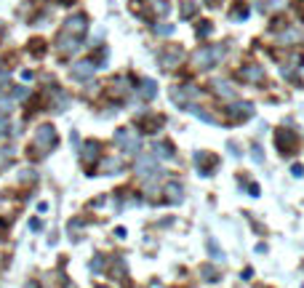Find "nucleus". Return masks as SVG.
<instances>
[{"label":"nucleus","mask_w":304,"mask_h":288,"mask_svg":"<svg viewBox=\"0 0 304 288\" xmlns=\"http://www.w3.org/2000/svg\"><path fill=\"white\" fill-rule=\"evenodd\" d=\"M32 160H43L48 152L56 150V144H59V134H56V128L54 123H40L37 126V131H35V139H32Z\"/></svg>","instance_id":"f257e3e1"},{"label":"nucleus","mask_w":304,"mask_h":288,"mask_svg":"<svg viewBox=\"0 0 304 288\" xmlns=\"http://www.w3.org/2000/svg\"><path fill=\"white\" fill-rule=\"evenodd\" d=\"M195 67L197 70H211L224 59V45H203V48L195 51Z\"/></svg>","instance_id":"f03ea898"},{"label":"nucleus","mask_w":304,"mask_h":288,"mask_svg":"<svg viewBox=\"0 0 304 288\" xmlns=\"http://www.w3.org/2000/svg\"><path fill=\"white\" fill-rule=\"evenodd\" d=\"M115 144L123 155H136L141 150V139L134 134V128H118L115 131Z\"/></svg>","instance_id":"7ed1b4c3"},{"label":"nucleus","mask_w":304,"mask_h":288,"mask_svg":"<svg viewBox=\"0 0 304 288\" xmlns=\"http://www.w3.org/2000/svg\"><path fill=\"white\" fill-rule=\"evenodd\" d=\"M104 152V144L99 142V139H88V142H83V150H80V160L85 165H93V163H99L102 160V155Z\"/></svg>","instance_id":"20e7f679"},{"label":"nucleus","mask_w":304,"mask_h":288,"mask_svg":"<svg viewBox=\"0 0 304 288\" xmlns=\"http://www.w3.org/2000/svg\"><path fill=\"white\" fill-rule=\"evenodd\" d=\"M104 275L112 277V280H123L128 275V264L123 259V254H110V264H107V272Z\"/></svg>","instance_id":"39448f33"},{"label":"nucleus","mask_w":304,"mask_h":288,"mask_svg":"<svg viewBox=\"0 0 304 288\" xmlns=\"http://www.w3.org/2000/svg\"><path fill=\"white\" fill-rule=\"evenodd\" d=\"M182 56H184V51L176 48V45H171V48H166L163 53H160V67H163V70H174V67L182 64Z\"/></svg>","instance_id":"423d86ee"},{"label":"nucleus","mask_w":304,"mask_h":288,"mask_svg":"<svg viewBox=\"0 0 304 288\" xmlns=\"http://www.w3.org/2000/svg\"><path fill=\"white\" fill-rule=\"evenodd\" d=\"M80 38H72V35H59V40H56V51H59V56H72V53H78L80 48Z\"/></svg>","instance_id":"0eeeda50"},{"label":"nucleus","mask_w":304,"mask_h":288,"mask_svg":"<svg viewBox=\"0 0 304 288\" xmlns=\"http://www.w3.org/2000/svg\"><path fill=\"white\" fill-rule=\"evenodd\" d=\"M163 200L171 203V206L182 203V200H184V187H182L179 182H168V184H163Z\"/></svg>","instance_id":"6e6552de"},{"label":"nucleus","mask_w":304,"mask_h":288,"mask_svg":"<svg viewBox=\"0 0 304 288\" xmlns=\"http://www.w3.org/2000/svg\"><path fill=\"white\" fill-rule=\"evenodd\" d=\"M134 171L139 176H155L158 174V160L152 155H141L139 160H136V165H134Z\"/></svg>","instance_id":"1a4fd4ad"},{"label":"nucleus","mask_w":304,"mask_h":288,"mask_svg":"<svg viewBox=\"0 0 304 288\" xmlns=\"http://www.w3.org/2000/svg\"><path fill=\"white\" fill-rule=\"evenodd\" d=\"M107 264H110V254L96 251V254L91 256V262H88V269H91V275H104L107 272Z\"/></svg>","instance_id":"9d476101"},{"label":"nucleus","mask_w":304,"mask_h":288,"mask_svg":"<svg viewBox=\"0 0 304 288\" xmlns=\"http://www.w3.org/2000/svg\"><path fill=\"white\" fill-rule=\"evenodd\" d=\"M99 174H104V176H115V174H120L123 168H126V165H123V160L120 157H102L99 160Z\"/></svg>","instance_id":"9b49d317"},{"label":"nucleus","mask_w":304,"mask_h":288,"mask_svg":"<svg viewBox=\"0 0 304 288\" xmlns=\"http://www.w3.org/2000/svg\"><path fill=\"white\" fill-rule=\"evenodd\" d=\"M93 70H96V64H93L91 59H85V62H80V64H75V67H72V80H78V83L88 80Z\"/></svg>","instance_id":"f8f14e48"},{"label":"nucleus","mask_w":304,"mask_h":288,"mask_svg":"<svg viewBox=\"0 0 304 288\" xmlns=\"http://www.w3.org/2000/svg\"><path fill=\"white\" fill-rule=\"evenodd\" d=\"M301 40H304V32L296 30V27H288V30H283L280 38H278L280 45H296V43H301Z\"/></svg>","instance_id":"ddd939ff"},{"label":"nucleus","mask_w":304,"mask_h":288,"mask_svg":"<svg viewBox=\"0 0 304 288\" xmlns=\"http://www.w3.org/2000/svg\"><path fill=\"white\" fill-rule=\"evenodd\" d=\"M240 78H245L248 83H259L264 80V70L259 64H245V67H240Z\"/></svg>","instance_id":"4468645a"},{"label":"nucleus","mask_w":304,"mask_h":288,"mask_svg":"<svg viewBox=\"0 0 304 288\" xmlns=\"http://www.w3.org/2000/svg\"><path fill=\"white\" fill-rule=\"evenodd\" d=\"M80 229L85 232V221H83L80 216H72V219L67 221V235L75 240V243H78V240H80Z\"/></svg>","instance_id":"2eb2a0df"},{"label":"nucleus","mask_w":304,"mask_h":288,"mask_svg":"<svg viewBox=\"0 0 304 288\" xmlns=\"http://www.w3.org/2000/svg\"><path fill=\"white\" fill-rule=\"evenodd\" d=\"M139 94H141V99H147V101H152V99H155V94H158V86H155V80H149V78H144V80H141V86H139Z\"/></svg>","instance_id":"dca6fc26"},{"label":"nucleus","mask_w":304,"mask_h":288,"mask_svg":"<svg viewBox=\"0 0 304 288\" xmlns=\"http://www.w3.org/2000/svg\"><path fill=\"white\" fill-rule=\"evenodd\" d=\"M230 19H235V22L248 19V6H245L243 0H235V6L230 8Z\"/></svg>","instance_id":"f3484780"},{"label":"nucleus","mask_w":304,"mask_h":288,"mask_svg":"<svg viewBox=\"0 0 304 288\" xmlns=\"http://www.w3.org/2000/svg\"><path fill=\"white\" fill-rule=\"evenodd\" d=\"M152 152L158 157H163V160H168V157H174V144L171 142H155L152 144Z\"/></svg>","instance_id":"a211bd4d"},{"label":"nucleus","mask_w":304,"mask_h":288,"mask_svg":"<svg viewBox=\"0 0 304 288\" xmlns=\"http://www.w3.org/2000/svg\"><path fill=\"white\" fill-rule=\"evenodd\" d=\"M214 91H216L219 96H224V99H232V96H235V88H232L227 80H214Z\"/></svg>","instance_id":"6ab92c4d"},{"label":"nucleus","mask_w":304,"mask_h":288,"mask_svg":"<svg viewBox=\"0 0 304 288\" xmlns=\"http://www.w3.org/2000/svg\"><path fill=\"white\" fill-rule=\"evenodd\" d=\"M70 30H75V32L83 35V30H85V16H72V19L64 22V32H70Z\"/></svg>","instance_id":"aec40b11"},{"label":"nucleus","mask_w":304,"mask_h":288,"mask_svg":"<svg viewBox=\"0 0 304 288\" xmlns=\"http://www.w3.org/2000/svg\"><path fill=\"white\" fill-rule=\"evenodd\" d=\"M264 6H267V11H283L288 6V0H264Z\"/></svg>","instance_id":"412c9836"},{"label":"nucleus","mask_w":304,"mask_h":288,"mask_svg":"<svg viewBox=\"0 0 304 288\" xmlns=\"http://www.w3.org/2000/svg\"><path fill=\"white\" fill-rule=\"evenodd\" d=\"M30 229L35 232V235H37V232H43V229H45V224H43V219H37V216H32V219H30Z\"/></svg>","instance_id":"4be33fe9"},{"label":"nucleus","mask_w":304,"mask_h":288,"mask_svg":"<svg viewBox=\"0 0 304 288\" xmlns=\"http://www.w3.org/2000/svg\"><path fill=\"white\" fill-rule=\"evenodd\" d=\"M203 277H206V280H219V275H216V269L214 267H203Z\"/></svg>","instance_id":"5701e85b"},{"label":"nucleus","mask_w":304,"mask_h":288,"mask_svg":"<svg viewBox=\"0 0 304 288\" xmlns=\"http://www.w3.org/2000/svg\"><path fill=\"white\" fill-rule=\"evenodd\" d=\"M211 30H214V27H211V22H203L200 27H197V35L203 38V35H211Z\"/></svg>","instance_id":"b1692460"},{"label":"nucleus","mask_w":304,"mask_h":288,"mask_svg":"<svg viewBox=\"0 0 304 288\" xmlns=\"http://www.w3.org/2000/svg\"><path fill=\"white\" fill-rule=\"evenodd\" d=\"M182 11H184V19H192V14H195V6H192V3H184V8H182Z\"/></svg>","instance_id":"393cba45"},{"label":"nucleus","mask_w":304,"mask_h":288,"mask_svg":"<svg viewBox=\"0 0 304 288\" xmlns=\"http://www.w3.org/2000/svg\"><path fill=\"white\" fill-rule=\"evenodd\" d=\"M27 96H30L27 88H14V99H27Z\"/></svg>","instance_id":"a878e982"},{"label":"nucleus","mask_w":304,"mask_h":288,"mask_svg":"<svg viewBox=\"0 0 304 288\" xmlns=\"http://www.w3.org/2000/svg\"><path fill=\"white\" fill-rule=\"evenodd\" d=\"M155 32H158V35H171V24H160V27H155Z\"/></svg>","instance_id":"bb28decb"},{"label":"nucleus","mask_w":304,"mask_h":288,"mask_svg":"<svg viewBox=\"0 0 304 288\" xmlns=\"http://www.w3.org/2000/svg\"><path fill=\"white\" fill-rule=\"evenodd\" d=\"M8 134V120L6 118H0V139H3Z\"/></svg>","instance_id":"cd10ccee"},{"label":"nucleus","mask_w":304,"mask_h":288,"mask_svg":"<svg viewBox=\"0 0 304 288\" xmlns=\"http://www.w3.org/2000/svg\"><path fill=\"white\" fill-rule=\"evenodd\" d=\"M22 288H40V283H37V280H27Z\"/></svg>","instance_id":"c85d7f7f"},{"label":"nucleus","mask_w":304,"mask_h":288,"mask_svg":"<svg viewBox=\"0 0 304 288\" xmlns=\"http://www.w3.org/2000/svg\"><path fill=\"white\" fill-rule=\"evenodd\" d=\"M115 235H118V238H126L128 232H126V227H115Z\"/></svg>","instance_id":"c756f323"},{"label":"nucleus","mask_w":304,"mask_h":288,"mask_svg":"<svg viewBox=\"0 0 304 288\" xmlns=\"http://www.w3.org/2000/svg\"><path fill=\"white\" fill-rule=\"evenodd\" d=\"M48 211V203H37V213H45Z\"/></svg>","instance_id":"7c9ffc66"},{"label":"nucleus","mask_w":304,"mask_h":288,"mask_svg":"<svg viewBox=\"0 0 304 288\" xmlns=\"http://www.w3.org/2000/svg\"><path fill=\"white\" fill-rule=\"evenodd\" d=\"M96 288H115V285H96Z\"/></svg>","instance_id":"2f4dec72"}]
</instances>
